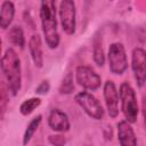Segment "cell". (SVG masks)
Returning <instances> with one entry per match:
<instances>
[{
    "label": "cell",
    "instance_id": "4",
    "mask_svg": "<svg viewBox=\"0 0 146 146\" xmlns=\"http://www.w3.org/2000/svg\"><path fill=\"white\" fill-rule=\"evenodd\" d=\"M107 60L111 73L115 75H122L128 70V57L125 48L121 42H114L110 46Z\"/></svg>",
    "mask_w": 146,
    "mask_h": 146
},
{
    "label": "cell",
    "instance_id": "12",
    "mask_svg": "<svg viewBox=\"0 0 146 146\" xmlns=\"http://www.w3.org/2000/svg\"><path fill=\"white\" fill-rule=\"evenodd\" d=\"M29 51L34 66L41 68L43 66V51H42L41 36L38 33L31 35V38L29 39Z\"/></svg>",
    "mask_w": 146,
    "mask_h": 146
},
{
    "label": "cell",
    "instance_id": "10",
    "mask_svg": "<svg viewBox=\"0 0 146 146\" xmlns=\"http://www.w3.org/2000/svg\"><path fill=\"white\" fill-rule=\"evenodd\" d=\"M48 125L56 132H66L71 128V122L67 114L58 108H54L48 116Z\"/></svg>",
    "mask_w": 146,
    "mask_h": 146
},
{
    "label": "cell",
    "instance_id": "1",
    "mask_svg": "<svg viewBox=\"0 0 146 146\" xmlns=\"http://www.w3.org/2000/svg\"><path fill=\"white\" fill-rule=\"evenodd\" d=\"M41 29L46 44L50 49H56L59 46L60 38L58 33L56 0H41L40 5Z\"/></svg>",
    "mask_w": 146,
    "mask_h": 146
},
{
    "label": "cell",
    "instance_id": "7",
    "mask_svg": "<svg viewBox=\"0 0 146 146\" xmlns=\"http://www.w3.org/2000/svg\"><path fill=\"white\" fill-rule=\"evenodd\" d=\"M75 80L80 87L88 91H95L102 86L100 75L87 65H80L75 68Z\"/></svg>",
    "mask_w": 146,
    "mask_h": 146
},
{
    "label": "cell",
    "instance_id": "19",
    "mask_svg": "<svg viewBox=\"0 0 146 146\" xmlns=\"http://www.w3.org/2000/svg\"><path fill=\"white\" fill-rule=\"evenodd\" d=\"M50 90V83L48 80H43L40 82V84L35 88V94L36 95H46Z\"/></svg>",
    "mask_w": 146,
    "mask_h": 146
},
{
    "label": "cell",
    "instance_id": "16",
    "mask_svg": "<svg viewBox=\"0 0 146 146\" xmlns=\"http://www.w3.org/2000/svg\"><path fill=\"white\" fill-rule=\"evenodd\" d=\"M40 105H41V98L40 97H31L29 99H25L19 105V112L22 115L27 116L31 113H33L34 110H36Z\"/></svg>",
    "mask_w": 146,
    "mask_h": 146
},
{
    "label": "cell",
    "instance_id": "11",
    "mask_svg": "<svg viewBox=\"0 0 146 146\" xmlns=\"http://www.w3.org/2000/svg\"><path fill=\"white\" fill-rule=\"evenodd\" d=\"M117 140L121 146H135L137 145L136 133L131 123L127 120H122L117 123Z\"/></svg>",
    "mask_w": 146,
    "mask_h": 146
},
{
    "label": "cell",
    "instance_id": "23",
    "mask_svg": "<svg viewBox=\"0 0 146 146\" xmlns=\"http://www.w3.org/2000/svg\"><path fill=\"white\" fill-rule=\"evenodd\" d=\"M110 1H112V0H110Z\"/></svg>",
    "mask_w": 146,
    "mask_h": 146
},
{
    "label": "cell",
    "instance_id": "5",
    "mask_svg": "<svg viewBox=\"0 0 146 146\" xmlns=\"http://www.w3.org/2000/svg\"><path fill=\"white\" fill-rule=\"evenodd\" d=\"M75 103L83 110V112L94 120H102L105 115V111L99 100L89 91H80L74 96Z\"/></svg>",
    "mask_w": 146,
    "mask_h": 146
},
{
    "label": "cell",
    "instance_id": "14",
    "mask_svg": "<svg viewBox=\"0 0 146 146\" xmlns=\"http://www.w3.org/2000/svg\"><path fill=\"white\" fill-rule=\"evenodd\" d=\"M7 38H8V41L13 44V46H16V47H19V48H24L25 46V36H24V32H23V29L18 25H14L9 29V32L7 34Z\"/></svg>",
    "mask_w": 146,
    "mask_h": 146
},
{
    "label": "cell",
    "instance_id": "18",
    "mask_svg": "<svg viewBox=\"0 0 146 146\" xmlns=\"http://www.w3.org/2000/svg\"><path fill=\"white\" fill-rule=\"evenodd\" d=\"M73 90H74L73 74L71 72H68L64 76V79H63V81H62V83L59 86V92L60 94H64V95H68V94H72Z\"/></svg>",
    "mask_w": 146,
    "mask_h": 146
},
{
    "label": "cell",
    "instance_id": "2",
    "mask_svg": "<svg viewBox=\"0 0 146 146\" xmlns=\"http://www.w3.org/2000/svg\"><path fill=\"white\" fill-rule=\"evenodd\" d=\"M1 71L7 81L8 90L16 96L22 88V67L21 59L13 48L6 49L1 57Z\"/></svg>",
    "mask_w": 146,
    "mask_h": 146
},
{
    "label": "cell",
    "instance_id": "6",
    "mask_svg": "<svg viewBox=\"0 0 146 146\" xmlns=\"http://www.w3.org/2000/svg\"><path fill=\"white\" fill-rule=\"evenodd\" d=\"M58 15L63 31L68 35H73L76 30V8L74 0H60Z\"/></svg>",
    "mask_w": 146,
    "mask_h": 146
},
{
    "label": "cell",
    "instance_id": "9",
    "mask_svg": "<svg viewBox=\"0 0 146 146\" xmlns=\"http://www.w3.org/2000/svg\"><path fill=\"white\" fill-rule=\"evenodd\" d=\"M104 99H105V105L107 113L110 117L115 119L119 115V99L120 95L116 89L115 83L112 80H107L104 83Z\"/></svg>",
    "mask_w": 146,
    "mask_h": 146
},
{
    "label": "cell",
    "instance_id": "8",
    "mask_svg": "<svg viewBox=\"0 0 146 146\" xmlns=\"http://www.w3.org/2000/svg\"><path fill=\"white\" fill-rule=\"evenodd\" d=\"M131 70L133 79L139 88L146 83V50L136 47L131 54Z\"/></svg>",
    "mask_w": 146,
    "mask_h": 146
},
{
    "label": "cell",
    "instance_id": "15",
    "mask_svg": "<svg viewBox=\"0 0 146 146\" xmlns=\"http://www.w3.org/2000/svg\"><path fill=\"white\" fill-rule=\"evenodd\" d=\"M41 122H42V115L41 114L34 116L30 121V123L27 124V127H26V129L24 131V135H23V145H27L30 143V140L32 139L33 135L35 133V131L40 127Z\"/></svg>",
    "mask_w": 146,
    "mask_h": 146
},
{
    "label": "cell",
    "instance_id": "20",
    "mask_svg": "<svg viewBox=\"0 0 146 146\" xmlns=\"http://www.w3.org/2000/svg\"><path fill=\"white\" fill-rule=\"evenodd\" d=\"M49 143L52 145H63L65 144V138L62 135H52L49 136Z\"/></svg>",
    "mask_w": 146,
    "mask_h": 146
},
{
    "label": "cell",
    "instance_id": "3",
    "mask_svg": "<svg viewBox=\"0 0 146 146\" xmlns=\"http://www.w3.org/2000/svg\"><path fill=\"white\" fill-rule=\"evenodd\" d=\"M119 95L121 102V110L124 115V119L130 123H135L139 113L135 89L129 82H122L119 89Z\"/></svg>",
    "mask_w": 146,
    "mask_h": 146
},
{
    "label": "cell",
    "instance_id": "21",
    "mask_svg": "<svg viewBox=\"0 0 146 146\" xmlns=\"http://www.w3.org/2000/svg\"><path fill=\"white\" fill-rule=\"evenodd\" d=\"M141 114H143V119H144V127L146 130V96H144L141 99Z\"/></svg>",
    "mask_w": 146,
    "mask_h": 146
},
{
    "label": "cell",
    "instance_id": "22",
    "mask_svg": "<svg viewBox=\"0 0 146 146\" xmlns=\"http://www.w3.org/2000/svg\"><path fill=\"white\" fill-rule=\"evenodd\" d=\"M1 98H2V102H1V119L3 117V114H5V108H6V103H7V98H6V91L3 90V87H2V92H1Z\"/></svg>",
    "mask_w": 146,
    "mask_h": 146
},
{
    "label": "cell",
    "instance_id": "17",
    "mask_svg": "<svg viewBox=\"0 0 146 146\" xmlns=\"http://www.w3.org/2000/svg\"><path fill=\"white\" fill-rule=\"evenodd\" d=\"M92 55H94L92 56L94 60L98 66H103L105 64V54H104V50H103V47H102V42L98 38H96L95 41H94Z\"/></svg>",
    "mask_w": 146,
    "mask_h": 146
},
{
    "label": "cell",
    "instance_id": "13",
    "mask_svg": "<svg viewBox=\"0 0 146 146\" xmlns=\"http://www.w3.org/2000/svg\"><path fill=\"white\" fill-rule=\"evenodd\" d=\"M15 16V6L10 0H3L0 7V26L2 30H7Z\"/></svg>",
    "mask_w": 146,
    "mask_h": 146
}]
</instances>
